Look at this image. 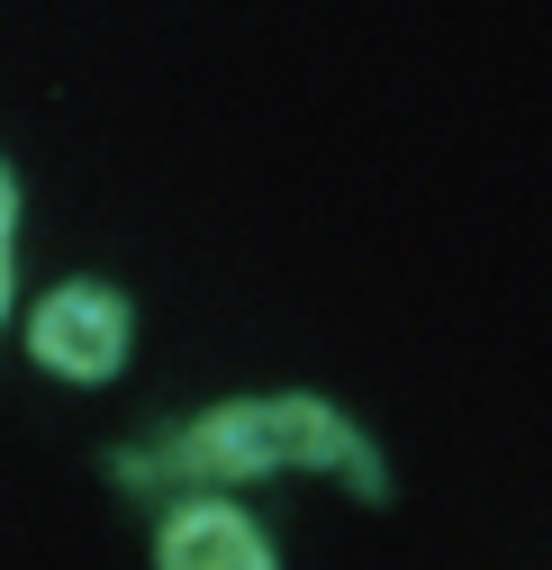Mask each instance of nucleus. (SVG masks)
Here are the masks:
<instances>
[{
    "label": "nucleus",
    "mask_w": 552,
    "mask_h": 570,
    "mask_svg": "<svg viewBox=\"0 0 552 570\" xmlns=\"http://www.w3.org/2000/svg\"><path fill=\"white\" fill-rule=\"evenodd\" d=\"M181 462L190 471H282V462H354V480L372 489V462L354 453L344 416L308 407V399H245V407H218L181 435Z\"/></svg>",
    "instance_id": "f257e3e1"
},
{
    "label": "nucleus",
    "mask_w": 552,
    "mask_h": 570,
    "mask_svg": "<svg viewBox=\"0 0 552 570\" xmlns=\"http://www.w3.org/2000/svg\"><path fill=\"white\" fill-rule=\"evenodd\" d=\"M37 363H55L63 381H109L127 363V308L109 291H91V281L55 291L37 308Z\"/></svg>",
    "instance_id": "f03ea898"
},
{
    "label": "nucleus",
    "mask_w": 552,
    "mask_h": 570,
    "mask_svg": "<svg viewBox=\"0 0 552 570\" xmlns=\"http://www.w3.org/2000/svg\"><path fill=\"white\" fill-rule=\"evenodd\" d=\"M155 570H272V552H263V534L236 508L181 498V508L164 517V534H155Z\"/></svg>",
    "instance_id": "7ed1b4c3"
},
{
    "label": "nucleus",
    "mask_w": 552,
    "mask_h": 570,
    "mask_svg": "<svg viewBox=\"0 0 552 570\" xmlns=\"http://www.w3.org/2000/svg\"><path fill=\"white\" fill-rule=\"evenodd\" d=\"M0 227H10V173H0Z\"/></svg>",
    "instance_id": "20e7f679"
},
{
    "label": "nucleus",
    "mask_w": 552,
    "mask_h": 570,
    "mask_svg": "<svg viewBox=\"0 0 552 570\" xmlns=\"http://www.w3.org/2000/svg\"><path fill=\"white\" fill-rule=\"evenodd\" d=\"M0 291H10V281H0Z\"/></svg>",
    "instance_id": "39448f33"
}]
</instances>
